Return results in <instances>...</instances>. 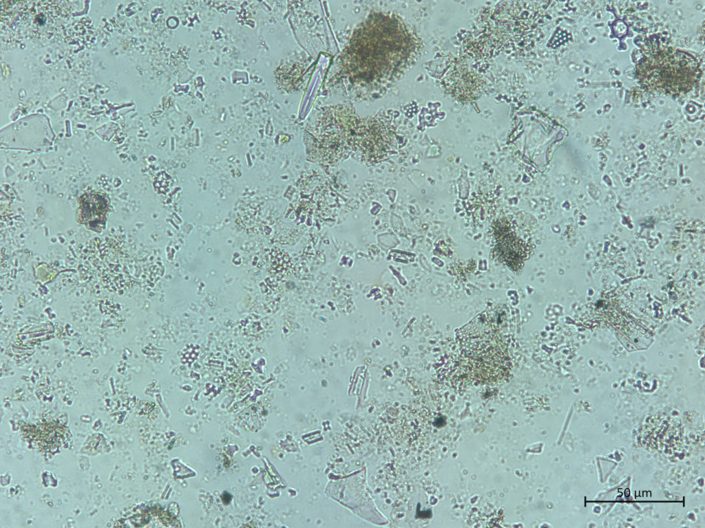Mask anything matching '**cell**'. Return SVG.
Segmentation results:
<instances>
[{"label":"cell","mask_w":705,"mask_h":528,"mask_svg":"<svg viewBox=\"0 0 705 528\" xmlns=\"http://www.w3.org/2000/svg\"><path fill=\"white\" fill-rule=\"evenodd\" d=\"M408 33L395 15L375 13L357 27L342 60L348 78L359 83L384 82L406 67Z\"/></svg>","instance_id":"cell-1"},{"label":"cell","mask_w":705,"mask_h":528,"mask_svg":"<svg viewBox=\"0 0 705 528\" xmlns=\"http://www.w3.org/2000/svg\"><path fill=\"white\" fill-rule=\"evenodd\" d=\"M460 349L469 375L485 382L501 379L510 361L503 337L484 316H479L460 331Z\"/></svg>","instance_id":"cell-2"},{"label":"cell","mask_w":705,"mask_h":528,"mask_svg":"<svg viewBox=\"0 0 705 528\" xmlns=\"http://www.w3.org/2000/svg\"><path fill=\"white\" fill-rule=\"evenodd\" d=\"M635 75L639 84L649 91L678 95L695 86L701 69L692 54L668 47L644 56L636 65Z\"/></svg>","instance_id":"cell-3"},{"label":"cell","mask_w":705,"mask_h":528,"mask_svg":"<svg viewBox=\"0 0 705 528\" xmlns=\"http://www.w3.org/2000/svg\"><path fill=\"white\" fill-rule=\"evenodd\" d=\"M494 227L497 258L512 271H520L534 248L526 226L510 215L497 220Z\"/></svg>","instance_id":"cell-4"},{"label":"cell","mask_w":705,"mask_h":528,"mask_svg":"<svg viewBox=\"0 0 705 528\" xmlns=\"http://www.w3.org/2000/svg\"><path fill=\"white\" fill-rule=\"evenodd\" d=\"M76 212V221L87 229L101 232L105 226L109 201L100 192L90 191L81 195Z\"/></svg>","instance_id":"cell-5"}]
</instances>
